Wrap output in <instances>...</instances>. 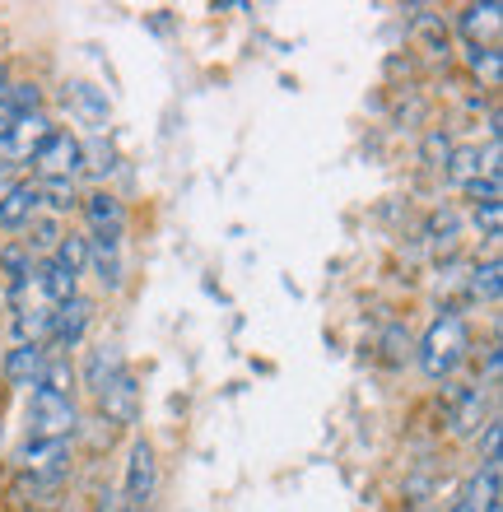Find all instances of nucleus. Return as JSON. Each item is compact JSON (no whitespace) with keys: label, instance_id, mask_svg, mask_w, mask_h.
<instances>
[{"label":"nucleus","instance_id":"f257e3e1","mask_svg":"<svg viewBox=\"0 0 503 512\" xmlns=\"http://www.w3.org/2000/svg\"><path fill=\"white\" fill-rule=\"evenodd\" d=\"M466 350H471L466 317L462 312H443V317H434V326H429L420 340V373L429 382L452 378V373L466 364Z\"/></svg>","mask_w":503,"mask_h":512},{"label":"nucleus","instance_id":"f03ea898","mask_svg":"<svg viewBox=\"0 0 503 512\" xmlns=\"http://www.w3.org/2000/svg\"><path fill=\"white\" fill-rule=\"evenodd\" d=\"M75 429H80V405H75V396L33 387V401H28V438H38V443H70Z\"/></svg>","mask_w":503,"mask_h":512},{"label":"nucleus","instance_id":"7ed1b4c3","mask_svg":"<svg viewBox=\"0 0 503 512\" xmlns=\"http://www.w3.org/2000/svg\"><path fill=\"white\" fill-rule=\"evenodd\" d=\"M33 177L38 182H47V177H66V182H75V177L84 173V140L75 131H66V126H56L47 140H42V149L33 154Z\"/></svg>","mask_w":503,"mask_h":512},{"label":"nucleus","instance_id":"20e7f679","mask_svg":"<svg viewBox=\"0 0 503 512\" xmlns=\"http://www.w3.org/2000/svg\"><path fill=\"white\" fill-rule=\"evenodd\" d=\"M52 117L47 112H28V117H14L10 126H5V135H0V168H10V173H19L24 163H33V154L42 149V140L52 135Z\"/></svg>","mask_w":503,"mask_h":512},{"label":"nucleus","instance_id":"39448f33","mask_svg":"<svg viewBox=\"0 0 503 512\" xmlns=\"http://www.w3.org/2000/svg\"><path fill=\"white\" fill-rule=\"evenodd\" d=\"M80 215H84V238H94V243H122L126 238V205L108 187L84 191Z\"/></svg>","mask_w":503,"mask_h":512},{"label":"nucleus","instance_id":"423d86ee","mask_svg":"<svg viewBox=\"0 0 503 512\" xmlns=\"http://www.w3.org/2000/svg\"><path fill=\"white\" fill-rule=\"evenodd\" d=\"M154 489H159V457H154V447L145 443V438H136L131 452H126V480H122L126 508L140 512L154 499Z\"/></svg>","mask_w":503,"mask_h":512},{"label":"nucleus","instance_id":"0eeeda50","mask_svg":"<svg viewBox=\"0 0 503 512\" xmlns=\"http://www.w3.org/2000/svg\"><path fill=\"white\" fill-rule=\"evenodd\" d=\"M89 326H94V303L84 294H75L70 303H61L52 317V336H47V350L70 359V350H80L84 336H89Z\"/></svg>","mask_w":503,"mask_h":512},{"label":"nucleus","instance_id":"6e6552de","mask_svg":"<svg viewBox=\"0 0 503 512\" xmlns=\"http://www.w3.org/2000/svg\"><path fill=\"white\" fill-rule=\"evenodd\" d=\"M19 471L33 475L38 485H52V480H61L70 471V443H38V438H28L19 447Z\"/></svg>","mask_w":503,"mask_h":512},{"label":"nucleus","instance_id":"1a4fd4ad","mask_svg":"<svg viewBox=\"0 0 503 512\" xmlns=\"http://www.w3.org/2000/svg\"><path fill=\"white\" fill-rule=\"evenodd\" d=\"M499 471V461H480L476 475L462 485V494L448 512H499Z\"/></svg>","mask_w":503,"mask_h":512},{"label":"nucleus","instance_id":"9d476101","mask_svg":"<svg viewBox=\"0 0 503 512\" xmlns=\"http://www.w3.org/2000/svg\"><path fill=\"white\" fill-rule=\"evenodd\" d=\"M38 210H42L38 205V182H33V177H19V182L10 187V196L0 201V233H24Z\"/></svg>","mask_w":503,"mask_h":512},{"label":"nucleus","instance_id":"9b49d317","mask_svg":"<svg viewBox=\"0 0 503 512\" xmlns=\"http://www.w3.org/2000/svg\"><path fill=\"white\" fill-rule=\"evenodd\" d=\"M0 275L10 280V294H14V303L33 289V275H38V261L28 256V247L19 243V238H5L0 243Z\"/></svg>","mask_w":503,"mask_h":512},{"label":"nucleus","instance_id":"f8f14e48","mask_svg":"<svg viewBox=\"0 0 503 512\" xmlns=\"http://www.w3.org/2000/svg\"><path fill=\"white\" fill-rule=\"evenodd\" d=\"M47 359H52V350L47 345H14L10 354H5V382L10 387H38L42 368H47Z\"/></svg>","mask_w":503,"mask_h":512},{"label":"nucleus","instance_id":"ddd939ff","mask_svg":"<svg viewBox=\"0 0 503 512\" xmlns=\"http://www.w3.org/2000/svg\"><path fill=\"white\" fill-rule=\"evenodd\" d=\"M98 410H103L108 424H136V378L117 373L108 387L98 391Z\"/></svg>","mask_w":503,"mask_h":512},{"label":"nucleus","instance_id":"4468645a","mask_svg":"<svg viewBox=\"0 0 503 512\" xmlns=\"http://www.w3.org/2000/svg\"><path fill=\"white\" fill-rule=\"evenodd\" d=\"M485 419H490V387L476 382V387H466L462 396H457V405H452V433H457V438H471V433H480Z\"/></svg>","mask_w":503,"mask_h":512},{"label":"nucleus","instance_id":"2eb2a0df","mask_svg":"<svg viewBox=\"0 0 503 512\" xmlns=\"http://www.w3.org/2000/svg\"><path fill=\"white\" fill-rule=\"evenodd\" d=\"M117 373H126L122 354L112 350V345H94V350L84 354V368H80V373H75V378L84 382V391H89V396H98V391L108 387V382L117 378Z\"/></svg>","mask_w":503,"mask_h":512},{"label":"nucleus","instance_id":"dca6fc26","mask_svg":"<svg viewBox=\"0 0 503 512\" xmlns=\"http://www.w3.org/2000/svg\"><path fill=\"white\" fill-rule=\"evenodd\" d=\"M89 270L98 275L103 289H122L126 270H122V243H94L89 238Z\"/></svg>","mask_w":503,"mask_h":512},{"label":"nucleus","instance_id":"f3484780","mask_svg":"<svg viewBox=\"0 0 503 512\" xmlns=\"http://www.w3.org/2000/svg\"><path fill=\"white\" fill-rule=\"evenodd\" d=\"M33 182H38V177H33ZM38 205H47V215L61 219V215H70V210H80V187L66 182V177H47V182H38Z\"/></svg>","mask_w":503,"mask_h":512},{"label":"nucleus","instance_id":"a211bd4d","mask_svg":"<svg viewBox=\"0 0 503 512\" xmlns=\"http://www.w3.org/2000/svg\"><path fill=\"white\" fill-rule=\"evenodd\" d=\"M61 219H52V215H33V224H28L24 229V238H19V243L28 247V256H33V261H38V256H52L56 252V243H61Z\"/></svg>","mask_w":503,"mask_h":512},{"label":"nucleus","instance_id":"6ab92c4d","mask_svg":"<svg viewBox=\"0 0 503 512\" xmlns=\"http://www.w3.org/2000/svg\"><path fill=\"white\" fill-rule=\"evenodd\" d=\"M462 33L466 38H471V47H476L480 42V33H485V38H494V33H499V5H466L462 10Z\"/></svg>","mask_w":503,"mask_h":512},{"label":"nucleus","instance_id":"aec40b11","mask_svg":"<svg viewBox=\"0 0 503 512\" xmlns=\"http://www.w3.org/2000/svg\"><path fill=\"white\" fill-rule=\"evenodd\" d=\"M52 261H61L70 275H84V270H89V238H84V233H75V229L61 233V243H56Z\"/></svg>","mask_w":503,"mask_h":512},{"label":"nucleus","instance_id":"412c9836","mask_svg":"<svg viewBox=\"0 0 503 512\" xmlns=\"http://www.w3.org/2000/svg\"><path fill=\"white\" fill-rule=\"evenodd\" d=\"M70 89V98H75V108H80V117L89 126H103L108 122V98L98 94L94 84H84V80H75V84H66Z\"/></svg>","mask_w":503,"mask_h":512},{"label":"nucleus","instance_id":"4be33fe9","mask_svg":"<svg viewBox=\"0 0 503 512\" xmlns=\"http://www.w3.org/2000/svg\"><path fill=\"white\" fill-rule=\"evenodd\" d=\"M5 112L10 117H28V112H42V89L33 80H10V89H5Z\"/></svg>","mask_w":503,"mask_h":512},{"label":"nucleus","instance_id":"5701e85b","mask_svg":"<svg viewBox=\"0 0 503 512\" xmlns=\"http://www.w3.org/2000/svg\"><path fill=\"white\" fill-rule=\"evenodd\" d=\"M471 294H485V303H499V256H485V266L471 275Z\"/></svg>","mask_w":503,"mask_h":512},{"label":"nucleus","instance_id":"b1692460","mask_svg":"<svg viewBox=\"0 0 503 512\" xmlns=\"http://www.w3.org/2000/svg\"><path fill=\"white\" fill-rule=\"evenodd\" d=\"M84 173H94V177L112 173V145L103 135H98V140H84Z\"/></svg>","mask_w":503,"mask_h":512},{"label":"nucleus","instance_id":"393cba45","mask_svg":"<svg viewBox=\"0 0 503 512\" xmlns=\"http://www.w3.org/2000/svg\"><path fill=\"white\" fill-rule=\"evenodd\" d=\"M466 61H471V70H485V80L499 84V52L494 47H466Z\"/></svg>","mask_w":503,"mask_h":512},{"label":"nucleus","instance_id":"a878e982","mask_svg":"<svg viewBox=\"0 0 503 512\" xmlns=\"http://www.w3.org/2000/svg\"><path fill=\"white\" fill-rule=\"evenodd\" d=\"M499 215H503V210H499V201H490V205H476V229L485 233L490 243H494V238H499Z\"/></svg>","mask_w":503,"mask_h":512},{"label":"nucleus","instance_id":"bb28decb","mask_svg":"<svg viewBox=\"0 0 503 512\" xmlns=\"http://www.w3.org/2000/svg\"><path fill=\"white\" fill-rule=\"evenodd\" d=\"M499 438H503V429H499V419H485V443H480V452H485V457L480 461H499Z\"/></svg>","mask_w":503,"mask_h":512},{"label":"nucleus","instance_id":"cd10ccee","mask_svg":"<svg viewBox=\"0 0 503 512\" xmlns=\"http://www.w3.org/2000/svg\"><path fill=\"white\" fill-rule=\"evenodd\" d=\"M94 512H131V508H126L122 494H112V489H103V494H98V503H94Z\"/></svg>","mask_w":503,"mask_h":512},{"label":"nucleus","instance_id":"c85d7f7f","mask_svg":"<svg viewBox=\"0 0 503 512\" xmlns=\"http://www.w3.org/2000/svg\"><path fill=\"white\" fill-rule=\"evenodd\" d=\"M14 182H19V173H10V168H0V201L10 196V187H14Z\"/></svg>","mask_w":503,"mask_h":512},{"label":"nucleus","instance_id":"c756f323","mask_svg":"<svg viewBox=\"0 0 503 512\" xmlns=\"http://www.w3.org/2000/svg\"><path fill=\"white\" fill-rule=\"evenodd\" d=\"M5 89H10V66L0 61V98H5Z\"/></svg>","mask_w":503,"mask_h":512},{"label":"nucleus","instance_id":"7c9ffc66","mask_svg":"<svg viewBox=\"0 0 503 512\" xmlns=\"http://www.w3.org/2000/svg\"><path fill=\"white\" fill-rule=\"evenodd\" d=\"M10 122H14V117L5 112V103H0V135H5V126H10Z\"/></svg>","mask_w":503,"mask_h":512},{"label":"nucleus","instance_id":"2f4dec72","mask_svg":"<svg viewBox=\"0 0 503 512\" xmlns=\"http://www.w3.org/2000/svg\"><path fill=\"white\" fill-rule=\"evenodd\" d=\"M28 512H42V508H28Z\"/></svg>","mask_w":503,"mask_h":512}]
</instances>
